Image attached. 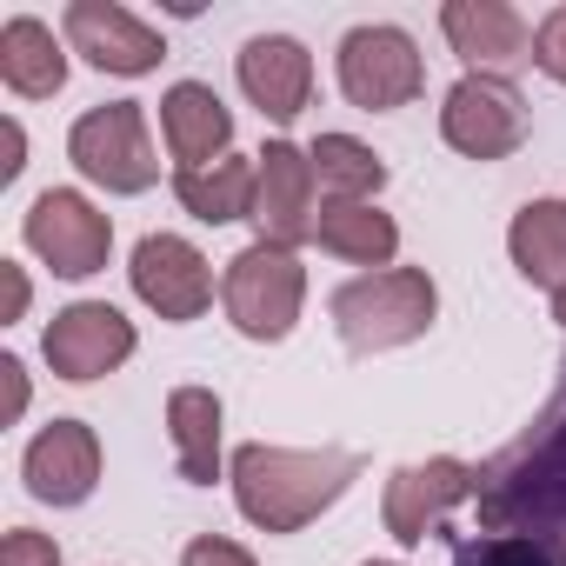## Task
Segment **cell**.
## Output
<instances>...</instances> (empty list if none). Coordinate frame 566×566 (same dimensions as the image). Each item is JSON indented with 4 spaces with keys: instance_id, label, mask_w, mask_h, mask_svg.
I'll use <instances>...</instances> for the list:
<instances>
[{
    "instance_id": "obj_1",
    "label": "cell",
    "mask_w": 566,
    "mask_h": 566,
    "mask_svg": "<svg viewBox=\"0 0 566 566\" xmlns=\"http://www.w3.org/2000/svg\"><path fill=\"white\" fill-rule=\"evenodd\" d=\"M473 506L486 533H520V539H566V360L553 380V400L526 420L520 440H506L480 473H473Z\"/></svg>"
},
{
    "instance_id": "obj_2",
    "label": "cell",
    "mask_w": 566,
    "mask_h": 566,
    "mask_svg": "<svg viewBox=\"0 0 566 566\" xmlns=\"http://www.w3.org/2000/svg\"><path fill=\"white\" fill-rule=\"evenodd\" d=\"M227 480H233V506L260 533H301L307 520H321L360 480V453H347V447H266V440H247V447H233Z\"/></svg>"
},
{
    "instance_id": "obj_3",
    "label": "cell",
    "mask_w": 566,
    "mask_h": 566,
    "mask_svg": "<svg viewBox=\"0 0 566 566\" xmlns=\"http://www.w3.org/2000/svg\"><path fill=\"white\" fill-rule=\"evenodd\" d=\"M334 334L347 354H394L413 347L420 334H433L440 321V287L427 266H387V273H360L327 301Z\"/></svg>"
},
{
    "instance_id": "obj_4",
    "label": "cell",
    "mask_w": 566,
    "mask_h": 566,
    "mask_svg": "<svg viewBox=\"0 0 566 566\" xmlns=\"http://www.w3.org/2000/svg\"><path fill=\"white\" fill-rule=\"evenodd\" d=\"M220 307H227L233 334H247L260 347L287 340L294 321H301V307H307V266H301V253L266 247V240L240 247L227 260V273H220Z\"/></svg>"
},
{
    "instance_id": "obj_5",
    "label": "cell",
    "mask_w": 566,
    "mask_h": 566,
    "mask_svg": "<svg viewBox=\"0 0 566 566\" xmlns=\"http://www.w3.org/2000/svg\"><path fill=\"white\" fill-rule=\"evenodd\" d=\"M67 160L81 180L107 187V193H147L160 180V160H154V140H147V114L140 101H107V107H87L67 134Z\"/></svg>"
},
{
    "instance_id": "obj_6",
    "label": "cell",
    "mask_w": 566,
    "mask_h": 566,
    "mask_svg": "<svg viewBox=\"0 0 566 566\" xmlns=\"http://www.w3.org/2000/svg\"><path fill=\"white\" fill-rule=\"evenodd\" d=\"M526 134H533V114H526V94L513 81L467 74L440 101V140L467 160H506L526 147Z\"/></svg>"
},
{
    "instance_id": "obj_7",
    "label": "cell",
    "mask_w": 566,
    "mask_h": 566,
    "mask_svg": "<svg viewBox=\"0 0 566 566\" xmlns=\"http://www.w3.org/2000/svg\"><path fill=\"white\" fill-rule=\"evenodd\" d=\"M420 87H427V67H420V48H413L407 28L374 21V28H354L340 41V94L360 114H394Z\"/></svg>"
},
{
    "instance_id": "obj_8",
    "label": "cell",
    "mask_w": 566,
    "mask_h": 566,
    "mask_svg": "<svg viewBox=\"0 0 566 566\" xmlns=\"http://www.w3.org/2000/svg\"><path fill=\"white\" fill-rule=\"evenodd\" d=\"M21 240H28L61 280H87V273H101L107 253H114V220H107L87 193H74V187H48V193L28 207Z\"/></svg>"
},
{
    "instance_id": "obj_9",
    "label": "cell",
    "mask_w": 566,
    "mask_h": 566,
    "mask_svg": "<svg viewBox=\"0 0 566 566\" xmlns=\"http://www.w3.org/2000/svg\"><path fill=\"white\" fill-rule=\"evenodd\" d=\"M134 347H140L134 321H127L120 307H107V301H74V307H61V314L48 321V334H41V354H48L54 380H74V387H87V380L127 367Z\"/></svg>"
},
{
    "instance_id": "obj_10",
    "label": "cell",
    "mask_w": 566,
    "mask_h": 566,
    "mask_svg": "<svg viewBox=\"0 0 566 566\" xmlns=\"http://www.w3.org/2000/svg\"><path fill=\"white\" fill-rule=\"evenodd\" d=\"M253 167H260V180H253V227H260V240L266 247H301V240H314V227H321V200H314V160H307V147H294V140H266L260 154H253Z\"/></svg>"
},
{
    "instance_id": "obj_11",
    "label": "cell",
    "mask_w": 566,
    "mask_h": 566,
    "mask_svg": "<svg viewBox=\"0 0 566 566\" xmlns=\"http://www.w3.org/2000/svg\"><path fill=\"white\" fill-rule=\"evenodd\" d=\"M473 473H480V467H467V460H453V453L394 467L387 500H380L387 533H394L400 546H427V539L447 526V513H453L460 500H473Z\"/></svg>"
},
{
    "instance_id": "obj_12",
    "label": "cell",
    "mask_w": 566,
    "mask_h": 566,
    "mask_svg": "<svg viewBox=\"0 0 566 566\" xmlns=\"http://www.w3.org/2000/svg\"><path fill=\"white\" fill-rule=\"evenodd\" d=\"M61 41H67V54H81L87 67L120 74V81H140L167 61V41L140 14L114 8V0H74L61 14Z\"/></svg>"
},
{
    "instance_id": "obj_13",
    "label": "cell",
    "mask_w": 566,
    "mask_h": 566,
    "mask_svg": "<svg viewBox=\"0 0 566 566\" xmlns=\"http://www.w3.org/2000/svg\"><path fill=\"white\" fill-rule=\"evenodd\" d=\"M127 280H134V294H140V307H154L160 321H200L207 314V301H213V273H207V253L193 247V240H180V233H147L140 247H134V266H127Z\"/></svg>"
},
{
    "instance_id": "obj_14",
    "label": "cell",
    "mask_w": 566,
    "mask_h": 566,
    "mask_svg": "<svg viewBox=\"0 0 566 566\" xmlns=\"http://www.w3.org/2000/svg\"><path fill=\"white\" fill-rule=\"evenodd\" d=\"M21 480L41 506H81L101 486V433L87 420H54L28 440L21 453Z\"/></svg>"
},
{
    "instance_id": "obj_15",
    "label": "cell",
    "mask_w": 566,
    "mask_h": 566,
    "mask_svg": "<svg viewBox=\"0 0 566 566\" xmlns=\"http://www.w3.org/2000/svg\"><path fill=\"white\" fill-rule=\"evenodd\" d=\"M440 28H447L453 54L467 61V74L506 81L513 67L533 61V28L520 21V8H506V0H447Z\"/></svg>"
},
{
    "instance_id": "obj_16",
    "label": "cell",
    "mask_w": 566,
    "mask_h": 566,
    "mask_svg": "<svg viewBox=\"0 0 566 566\" xmlns=\"http://www.w3.org/2000/svg\"><path fill=\"white\" fill-rule=\"evenodd\" d=\"M240 74V94L266 114V120H301L314 107V54L294 41V34H253L233 61Z\"/></svg>"
},
{
    "instance_id": "obj_17",
    "label": "cell",
    "mask_w": 566,
    "mask_h": 566,
    "mask_svg": "<svg viewBox=\"0 0 566 566\" xmlns=\"http://www.w3.org/2000/svg\"><path fill=\"white\" fill-rule=\"evenodd\" d=\"M160 134H167V154L180 160V174L233 154V114L207 81H174L160 94Z\"/></svg>"
},
{
    "instance_id": "obj_18",
    "label": "cell",
    "mask_w": 566,
    "mask_h": 566,
    "mask_svg": "<svg viewBox=\"0 0 566 566\" xmlns=\"http://www.w3.org/2000/svg\"><path fill=\"white\" fill-rule=\"evenodd\" d=\"M0 81L21 101H54L67 87V41H54L48 21L34 14H14L0 28Z\"/></svg>"
},
{
    "instance_id": "obj_19",
    "label": "cell",
    "mask_w": 566,
    "mask_h": 566,
    "mask_svg": "<svg viewBox=\"0 0 566 566\" xmlns=\"http://www.w3.org/2000/svg\"><path fill=\"white\" fill-rule=\"evenodd\" d=\"M220 394L213 387H174L167 394V433H174V467L187 486L220 480Z\"/></svg>"
},
{
    "instance_id": "obj_20",
    "label": "cell",
    "mask_w": 566,
    "mask_h": 566,
    "mask_svg": "<svg viewBox=\"0 0 566 566\" xmlns=\"http://www.w3.org/2000/svg\"><path fill=\"white\" fill-rule=\"evenodd\" d=\"M314 240H321L334 260H347V266H374V273H387L394 253H400V227H394V213H380L374 200H327Z\"/></svg>"
},
{
    "instance_id": "obj_21",
    "label": "cell",
    "mask_w": 566,
    "mask_h": 566,
    "mask_svg": "<svg viewBox=\"0 0 566 566\" xmlns=\"http://www.w3.org/2000/svg\"><path fill=\"white\" fill-rule=\"evenodd\" d=\"M506 253H513L520 280L559 294L566 287V200H526L506 227Z\"/></svg>"
},
{
    "instance_id": "obj_22",
    "label": "cell",
    "mask_w": 566,
    "mask_h": 566,
    "mask_svg": "<svg viewBox=\"0 0 566 566\" xmlns=\"http://www.w3.org/2000/svg\"><path fill=\"white\" fill-rule=\"evenodd\" d=\"M253 180H260V167L240 160V154H227V160H213V167L174 174V200H180L193 220L227 227V220H253Z\"/></svg>"
},
{
    "instance_id": "obj_23",
    "label": "cell",
    "mask_w": 566,
    "mask_h": 566,
    "mask_svg": "<svg viewBox=\"0 0 566 566\" xmlns=\"http://www.w3.org/2000/svg\"><path fill=\"white\" fill-rule=\"evenodd\" d=\"M307 160H314V180H321L334 200H374V193L387 187V160H380L367 140H354V134H321V140L307 147Z\"/></svg>"
},
{
    "instance_id": "obj_24",
    "label": "cell",
    "mask_w": 566,
    "mask_h": 566,
    "mask_svg": "<svg viewBox=\"0 0 566 566\" xmlns=\"http://www.w3.org/2000/svg\"><path fill=\"white\" fill-rule=\"evenodd\" d=\"M453 566H553V553L539 539H520V533H480L453 553Z\"/></svg>"
},
{
    "instance_id": "obj_25",
    "label": "cell",
    "mask_w": 566,
    "mask_h": 566,
    "mask_svg": "<svg viewBox=\"0 0 566 566\" xmlns=\"http://www.w3.org/2000/svg\"><path fill=\"white\" fill-rule=\"evenodd\" d=\"M533 67L566 87V8H553V14L533 28Z\"/></svg>"
},
{
    "instance_id": "obj_26",
    "label": "cell",
    "mask_w": 566,
    "mask_h": 566,
    "mask_svg": "<svg viewBox=\"0 0 566 566\" xmlns=\"http://www.w3.org/2000/svg\"><path fill=\"white\" fill-rule=\"evenodd\" d=\"M0 566H61V546L34 526H14L8 539H0Z\"/></svg>"
},
{
    "instance_id": "obj_27",
    "label": "cell",
    "mask_w": 566,
    "mask_h": 566,
    "mask_svg": "<svg viewBox=\"0 0 566 566\" xmlns=\"http://www.w3.org/2000/svg\"><path fill=\"white\" fill-rule=\"evenodd\" d=\"M180 566H260L240 539H220V533H200L187 553H180Z\"/></svg>"
},
{
    "instance_id": "obj_28",
    "label": "cell",
    "mask_w": 566,
    "mask_h": 566,
    "mask_svg": "<svg viewBox=\"0 0 566 566\" xmlns=\"http://www.w3.org/2000/svg\"><path fill=\"white\" fill-rule=\"evenodd\" d=\"M0 380H8V420H21L28 413V367L8 354V360H0Z\"/></svg>"
},
{
    "instance_id": "obj_29",
    "label": "cell",
    "mask_w": 566,
    "mask_h": 566,
    "mask_svg": "<svg viewBox=\"0 0 566 566\" xmlns=\"http://www.w3.org/2000/svg\"><path fill=\"white\" fill-rule=\"evenodd\" d=\"M0 280H8V321H21L28 314V273L14 260H0Z\"/></svg>"
},
{
    "instance_id": "obj_30",
    "label": "cell",
    "mask_w": 566,
    "mask_h": 566,
    "mask_svg": "<svg viewBox=\"0 0 566 566\" xmlns=\"http://www.w3.org/2000/svg\"><path fill=\"white\" fill-rule=\"evenodd\" d=\"M0 134H8V160H0V180H14V174L28 167V160H21V154H28V134H21V120H8Z\"/></svg>"
},
{
    "instance_id": "obj_31",
    "label": "cell",
    "mask_w": 566,
    "mask_h": 566,
    "mask_svg": "<svg viewBox=\"0 0 566 566\" xmlns=\"http://www.w3.org/2000/svg\"><path fill=\"white\" fill-rule=\"evenodd\" d=\"M553 321H559V327H566V287H559V294H553Z\"/></svg>"
},
{
    "instance_id": "obj_32",
    "label": "cell",
    "mask_w": 566,
    "mask_h": 566,
    "mask_svg": "<svg viewBox=\"0 0 566 566\" xmlns=\"http://www.w3.org/2000/svg\"><path fill=\"white\" fill-rule=\"evenodd\" d=\"M367 566H400V559H367Z\"/></svg>"
}]
</instances>
